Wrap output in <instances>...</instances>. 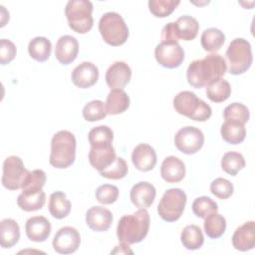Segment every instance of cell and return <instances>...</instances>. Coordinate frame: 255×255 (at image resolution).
Listing matches in <instances>:
<instances>
[{
    "instance_id": "6da1fadb",
    "label": "cell",
    "mask_w": 255,
    "mask_h": 255,
    "mask_svg": "<svg viewBox=\"0 0 255 255\" xmlns=\"http://www.w3.org/2000/svg\"><path fill=\"white\" fill-rule=\"evenodd\" d=\"M226 71L225 59L221 55L213 53L205 56L203 59L192 61L187 68L186 78L191 87L200 89L222 78Z\"/></svg>"
},
{
    "instance_id": "7a4b0ae2",
    "label": "cell",
    "mask_w": 255,
    "mask_h": 255,
    "mask_svg": "<svg viewBox=\"0 0 255 255\" xmlns=\"http://www.w3.org/2000/svg\"><path fill=\"white\" fill-rule=\"evenodd\" d=\"M150 218L146 209L138 208L132 214L124 215L117 226V237L120 242L135 244L141 242L149 230Z\"/></svg>"
},
{
    "instance_id": "3957f363",
    "label": "cell",
    "mask_w": 255,
    "mask_h": 255,
    "mask_svg": "<svg viewBox=\"0 0 255 255\" xmlns=\"http://www.w3.org/2000/svg\"><path fill=\"white\" fill-rule=\"evenodd\" d=\"M76 137L71 131L63 129L56 132L51 139L50 164L59 169L71 166L76 158Z\"/></svg>"
},
{
    "instance_id": "277c9868",
    "label": "cell",
    "mask_w": 255,
    "mask_h": 255,
    "mask_svg": "<svg viewBox=\"0 0 255 255\" xmlns=\"http://www.w3.org/2000/svg\"><path fill=\"white\" fill-rule=\"evenodd\" d=\"M173 108L179 115L195 122H205L212 115L210 106L190 91L178 93L173 99Z\"/></svg>"
},
{
    "instance_id": "5b68a950",
    "label": "cell",
    "mask_w": 255,
    "mask_h": 255,
    "mask_svg": "<svg viewBox=\"0 0 255 255\" xmlns=\"http://www.w3.org/2000/svg\"><path fill=\"white\" fill-rule=\"evenodd\" d=\"M228 72L231 75H242L251 67L253 62L250 43L244 38L232 40L225 53Z\"/></svg>"
},
{
    "instance_id": "8992f818",
    "label": "cell",
    "mask_w": 255,
    "mask_h": 255,
    "mask_svg": "<svg viewBox=\"0 0 255 255\" xmlns=\"http://www.w3.org/2000/svg\"><path fill=\"white\" fill-rule=\"evenodd\" d=\"M99 31L103 40L114 47L125 44L128 38V28L117 12H107L101 17Z\"/></svg>"
},
{
    "instance_id": "52a82bcc",
    "label": "cell",
    "mask_w": 255,
    "mask_h": 255,
    "mask_svg": "<svg viewBox=\"0 0 255 255\" xmlns=\"http://www.w3.org/2000/svg\"><path fill=\"white\" fill-rule=\"evenodd\" d=\"M93 3L88 0H70L65 7L69 27L79 34L88 33L94 24Z\"/></svg>"
},
{
    "instance_id": "ba28073f",
    "label": "cell",
    "mask_w": 255,
    "mask_h": 255,
    "mask_svg": "<svg viewBox=\"0 0 255 255\" xmlns=\"http://www.w3.org/2000/svg\"><path fill=\"white\" fill-rule=\"evenodd\" d=\"M199 31L197 20L189 15L179 17L175 22L167 23L161 31L162 42H177L179 39L183 41H191L196 38Z\"/></svg>"
},
{
    "instance_id": "9c48e42d",
    "label": "cell",
    "mask_w": 255,
    "mask_h": 255,
    "mask_svg": "<svg viewBox=\"0 0 255 255\" xmlns=\"http://www.w3.org/2000/svg\"><path fill=\"white\" fill-rule=\"evenodd\" d=\"M186 200V194L182 189L169 188L163 193L157 205V213L162 220L174 222L181 217Z\"/></svg>"
},
{
    "instance_id": "30bf717a",
    "label": "cell",
    "mask_w": 255,
    "mask_h": 255,
    "mask_svg": "<svg viewBox=\"0 0 255 255\" xmlns=\"http://www.w3.org/2000/svg\"><path fill=\"white\" fill-rule=\"evenodd\" d=\"M30 174L23 160L17 155H10L3 162L2 185L9 190H17L22 188L26 179Z\"/></svg>"
},
{
    "instance_id": "8fae6325",
    "label": "cell",
    "mask_w": 255,
    "mask_h": 255,
    "mask_svg": "<svg viewBox=\"0 0 255 255\" xmlns=\"http://www.w3.org/2000/svg\"><path fill=\"white\" fill-rule=\"evenodd\" d=\"M204 143L203 132L192 126L181 128L174 135V144L176 148L185 154L196 153Z\"/></svg>"
},
{
    "instance_id": "7c38bea8",
    "label": "cell",
    "mask_w": 255,
    "mask_h": 255,
    "mask_svg": "<svg viewBox=\"0 0 255 255\" xmlns=\"http://www.w3.org/2000/svg\"><path fill=\"white\" fill-rule=\"evenodd\" d=\"M156 62L164 68L174 69L184 60V51L177 42H160L154 49Z\"/></svg>"
},
{
    "instance_id": "4fadbf2b",
    "label": "cell",
    "mask_w": 255,
    "mask_h": 255,
    "mask_svg": "<svg viewBox=\"0 0 255 255\" xmlns=\"http://www.w3.org/2000/svg\"><path fill=\"white\" fill-rule=\"evenodd\" d=\"M81 244L79 231L72 226L60 228L54 236L52 245L59 254H72L78 250Z\"/></svg>"
},
{
    "instance_id": "5bb4252c",
    "label": "cell",
    "mask_w": 255,
    "mask_h": 255,
    "mask_svg": "<svg viewBox=\"0 0 255 255\" xmlns=\"http://www.w3.org/2000/svg\"><path fill=\"white\" fill-rule=\"evenodd\" d=\"M107 85L113 89L123 90L131 79L130 67L123 61H117L112 64L106 72Z\"/></svg>"
},
{
    "instance_id": "9a60e30c",
    "label": "cell",
    "mask_w": 255,
    "mask_h": 255,
    "mask_svg": "<svg viewBox=\"0 0 255 255\" xmlns=\"http://www.w3.org/2000/svg\"><path fill=\"white\" fill-rule=\"evenodd\" d=\"M71 79L73 84L78 88H91L99 79V69L91 62H83L73 70Z\"/></svg>"
},
{
    "instance_id": "2e32d148",
    "label": "cell",
    "mask_w": 255,
    "mask_h": 255,
    "mask_svg": "<svg viewBox=\"0 0 255 255\" xmlns=\"http://www.w3.org/2000/svg\"><path fill=\"white\" fill-rule=\"evenodd\" d=\"M156 195L155 187L147 181L135 183L129 192V198L132 204L137 208L147 209L151 206Z\"/></svg>"
},
{
    "instance_id": "e0dca14e",
    "label": "cell",
    "mask_w": 255,
    "mask_h": 255,
    "mask_svg": "<svg viewBox=\"0 0 255 255\" xmlns=\"http://www.w3.org/2000/svg\"><path fill=\"white\" fill-rule=\"evenodd\" d=\"M131 161L135 168L140 171L146 172L151 170L157 161L154 148L147 143L137 144L132 150Z\"/></svg>"
},
{
    "instance_id": "ac0fdd59",
    "label": "cell",
    "mask_w": 255,
    "mask_h": 255,
    "mask_svg": "<svg viewBox=\"0 0 255 255\" xmlns=\"http://www.w3.org/2000/svg\"><path fill=\"white\" fill-rule=\"evenodd\" d=\"M79 53V43L71 35H64L56 43L55 56L62 65H69L74 62Z\"/></svg>"
},
{
    "instance_id": "d6986e66",
    "label": "cell",
    "mask_w": 255,
    "mask_h": 255,
    "mask_svg": "<svg viewBox=\"0 0 255 255\" xmlns=\"http://www.w3.org/2000/svg\"><path fill=\"white\" fill-rule=\"evenodd\" d=\"M232 245L236 250L245 252L255 246V222L247 221L236 228L232 236Z\"/></svg>"
},
{
    "instance_id": "ffe728a7",
    "label": "cell",
    "mask_w": 255,
    "mask_h": 255,
    "mask_svg": "<svg viewBox=\"0 0 255 255\" xmlns=\"http://www.w3.org/2000/svg\"><path fill=\"white\" fill-rule=\"evenodd\" d=\"M113 222L112 212L103 206H93L86 213V223L94 231H107Z\"/></svg>"
},
{
    "instance_id": "44dd1931",
    "label": "cell",
    "mask_w": 255,
    "mask_h": 255,
    "mask_svg": "<svg viewBox=\"0 0 255 255\" xmlns=\"http://www.w3.org/2000/svg\"><path fill=\"white\" fill-rule=\"evenodd\" d=\"M51 223L44 216L30 217L25 224L28 239L34 242H44L51 234Z\"/></svg>"
},
{
    "instance_id": "7402d4cb",
    "label": "cell",
    "mask_w": 255,
    "mask_h": 255,
    "mask_svg": "<svg viewBox=\"0 0 255 255\" xmlns=\"http://www.w3.org/2000/svg\"><path fill=\"white\" fill-rule=\"evenodd\" d=\"M160 175L167 183L179 182L185 176V164L180 158L169 155L161 163Z\"/></svg>"
},
{
    "instance_id": "603a6c76",
    "label": "cell",
    "mask_w": 255,
    "mask_h": 255,
    "mask_svg": "<svg viewBox=\"0 0 255 255\" xmlns=\"http://www.w3.org/2000/svg\"><path fill=\"white\" fill-rule=\"evenodd\" d=\"M117 158L113 145L105 147H91L89 151L90 164L99 172L109 167Z\"/></svg>"
},
{
    "instance_id": "cb8c5ba5",
    "label": "cell",
    "mask_w": 255,
    "mask_h": 255,
    "mask_svg": "<svg viewBox=\"0 0 255 255\" xmlns=\"http://www.w3.org/2000/svg\"><path fill=\"white\" fill-rule=\"evenodd\" d=\"M20 239V227L12 218H5L0 222V244L4 249L13 247Z\"/></svg>"
},
{
    "instance_id": "d4e9b609",
    "label": "cell",
    "mask_w": 255,
    "mask_h": 255,
    "mask_svg": "<svg viewBox=\"0 0 255 255\" xmlns=\"http://www.w3.org/2000/svg\"><path fill=\"white\" fill-rule=\"evenodd\" d=\"M129 103V97L124 90L113 89L108 94L105 105L108 115H119L128 109Z\"/></svg>"
},
{
    "instance_id": "484cf974",
    "label": "cell",
    "mask_w": 255,
    "mask_h": 255,
    "mask_svg": "<svg viewBox=\"0 0 255 255\" xmlns=\"http://www.w3.org/2000/svg\"><path fill=\"white\" fill-rule=\"evenodd\" d=\"M221 137L224 141L230 144L241 143L246 137V128L244 124L224 121L220 128Z\"/></svg>"
},
{
    "instance_id": "4316f807",
    "label": "cell",
    "mask_w": 255,
    "mask_h": 255,
    "mask_svg": "<svg viewBox=\"0 0 255 255\" xmlns=\"http://www.w3.org/2000/svg\"><path fill=\"white\" fill-rule=\"evenodd\" d=\"M49 211L56 219H63L67 217L71 211V201L62 191H55L49 198Z\"/></svg>"
},
{
    "instance_id": "83f0119b",
    "label": "cell",
    "mask_w": 255,
    "mask_h": 255,
    "mask_svg": "<svg viewBox=\"0 0 255 255\" xmlns=\"http://www.w3.org/2000/svg\"><path fill=\"white\" fill-rule=\"evenodd\" d=\"M52 52V44L46 37H35L28 45L30 57L38 62H45L49 59Z\"/></svg>"
},
{
    "instance_id": "f1b7e54d",
    "label": "cell",
    "mask_w": 255,
    "mask_h": 255,
    "mask_svg": "<svg viewBox=\"0 0 255 255\" xmlns=\"http://www.w3.org/2000/svg\"><path fill=\"white\" fill-rule=\"evenodd\" d=\"M200 42L205 51L215 53L223 46L225 42V35L217 28H208L202 32Z\"/></svg>"
},
{
    "instance_id": "f546056e",
    "label": "cell",
    "mask_w": 255,
    "mask_h": 255,
    "mask_svg": "<svg viewBox=\"0 0 255 255\" xmlns=\"http://www.w3.org/2000/svg\"><path fill=\"white\" fill-rule=\"evenodd\" d=\"M180 241L187 250H197L204 243V236L199 226L191 224L183 228Z\"/></svg>"
},
{
    "instance_id": "4dcf8cb0",
    "label": "cell",
    "mask_w": 255,
    "mask_h": 255,
    "mask_svg": "<svg viewBox=\"0 0 255 255\" xmlns=\"http://www.w3.org/2000/svg\"><path fill=\"white\" fill-rule=\"evenodd\" d=\"M205 234L212 239H217L221 237L226 229V219L223 217V215L212 212L208 214L204 218L203 223Z\"/></svg>"
},
{
    "instance_id": "1f68e13d",
    "label": "cell",
    "mask_w": 255,
    "mask_h": 255,
    "mask_svg": "<svg viewBox=\"0 0 255 255\" xmlns=\"http://www.w3.org/2000/svg\"><path fill=\"white\" fill-rule=\"evenodd\" d=\"M231 95L230 84L220 78L206 86V97L213 103H222Z\"/></svg>"
},
{
    "instance_id": "d6a6232c",
    "label": "cell",
    "mask_w": 255,
    "mask_h": 255,
    "mask_svg": "<svg viewBox=\"0 0 255 255\" xmlns=\"http://www.w3.org/2000/svg\"><path fill=\"white\" fill-rule=\"evenodd\" d=\"M88 138L91 147L110 146L114 139V131L108 126H99L90 130Z\"/></svg>"
},
{
    "instance_id": "836d02e7",
    "label": "cell",
    "mask_w": 255,
    "mask_h": 255,
    "mask_svg": "<svg viewBox=\"0 0 255 255\" xmlns=\"http://www.w3.org/2000/svg\"><path fill=\"white\" fill-rule=\"evenodd\" d=\"M46 202V194L43 190L37 193H20L17 197V205L20 209L31 212L41 209Z\"/></svg>"
},
{
    "instance_id": "e575fe53",
    "label": "cell",
    "mask_w": 255,
    "mask_h": 255,
    "mask_svg": "<svg viewBox=\"0 0 255 255\" xmlns=\"http://www.w3.org/2000/svg\"><path fill=\"white\" fill-rule=\"evenodd\" d=\"M244 156L237 151H227L221 159V168L228 174L235 176L241 169L245 167Z\"/></svg>"
},
{
    "instance_id": "d590c367",
    "label": "cell",
    "mask_w": 255,
    "mask_h": 255,
    "mask_svg": "<svg viewBox=\"0 0 255 255\" xmlns=\"http://www.w3.org/2000/svg\"><path fill=\"white\" fill-rule=\"evenodd\" d=\"M223 118L225 121H232L245 125L249 121L250 113L245 105L241 103H232L224 109Z\"/></svg>"
},
{
    "instance_id": "8d00e7d4",
    "label": "cell",
    "mask_w": 255,
    "mask_h": 255,
    "mask_svg": "<svg viewBox=\"0 0 255 255\" xmlns=\"http://www.w3.org/2000/svg\"><path fill=\"white\" fill-rule=\"evenodd\" d=\"M46 173L42 169H35L30 171L28 178L26 179L24 185L21 188L22 193L30 194L41 191L46 183Z\"/></svg>"
},
{
    "instance_id": "74e56055",
    "label": "cell",
    "mask_w": 255,
    "mask_h": 255,
    "mask_svg": "<svg viewBox=\"0 0 255 255\" xmlns=\"http://www.w3.org/2000/svg\"><path fill=\"white\" fill-rule=\"evenodd\" d=\"M179 3L178 0H149L148 9L153 16L164 18L170 15Z\"/></svg>"
},
{
    "instance_id": "f35d334b",
    "label": "cell",
    "mask_w": 255,
    "mask_h": 255,
    "mask_svg": "<svg viewBox=\"0 0 255 255\" xmlns=\"http://www.w3.org/2000/svg\"><path fill=\"white\" fill-rule=\"evenodd\" d=\"M107 109L104 102L94 100L85 105L83 109V117L88 122H97L107 117Z\"/></svg>"
},
{
    "instance_id": "ab89813d",
    "label": "cell",
    "mask_w": 255,
    "mask_h": 255,
    "mask_svg": "<svg viewBox=\"0 0 255 255\" xmlns=\"http://www.w3.org/2000/svg\"><path fill=\"white\" fill-rule=\"evenodd\" d=\"M192 211L199 218H205L208 214L218 211L217 203L208 196H200L194 199Z\"/></svg>"
},
{
    "instance_id": "60d3db41",
    "label": "cell",
    "mask_w": 255,
    "mask_h": 255,
    "mask_svg": "<svg viewBox=\"0 0 255 255\" xmlns=\"http://www.w3.org/2000/svg\"><path fill=\"white\" fill-rule=\"evenodd\" d=\"M128 171V166L123 157H117L116 160L106 169L100 171V174L108 179H122Z\"/></svg>"
},
{
    "instance_id": "b9f144b4",
    "label": "cell",
    "mask_w": 255,
    "mask_h": 255,
    "mask_svg": "<svg viewBox=\"0 0 255 255\" xmlns=\"http://www.w3.org/2000/svg\"><path fill=\"white\" fill-rule=\"evenodd\" d=\"M210 191L219 199H227L233 194L234 187L228 179L217 177L211 182Z\"/></svg>"
},
{
    "instance_id": "7bdbcfd3",
    "label": "cell",
    "mask_w": 255,
    "mask_h": 255,
    "mask_svg": "<svg viewBox=\"0 0 255 255\" xmlns=\"http://www.w3.org/2000/svg\"><path fill=\"white\" fill-rule=\"evenodd\" d=\"M119 197V188L113 184L100 185L96 190V199L101 204H112Z\"/></svg>"
},
{
    "instance_id": "ee69618b",
    "label": "cell",
    "mask_w": 255,
    "mask_h": 255,
    "mask_svg": "<svg viewBox=\"0 0 255 255\" xmlns=\"http://www.w3.org/2000/svg\"><path fill=\"white\" fill-rule=\"evenodd\" d=\"M16 46L8 39H1L0 41V63L1 65L9 64L16 56Z\"/></svg>"
},
{
    "instance_id": "f6af8a7d",
    "label": "cell",
    "mask_w": 255,
    "mask_h": 255,
    "mask_svg": "<svg viewBox=\"0 0 255 255\" xmlns=\"http://www.w3.org/2000/svg\"><path fill=\"white\" fill-rule=\"evenodd\" d=\"M111 253H124V254L129 253V254H132V251L129 249L128 244L121 242V244L116 246V248Z\"/></svg>"
}]
</instances>
